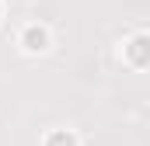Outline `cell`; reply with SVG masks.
Returning a JSON list of instances; mask_svg holds the SVG:
<instances>
[{"label":"cell","mask_w":150,"mask_h":146,"mask_svg":"<svg viewBox=\"0 0 150 146\" xmlns=\"http://www.w3.org/2000/svg\"><path fill=\"white\" fill-rule=\"evenodd\" d=\"M126 59L133 66H150V32H136V35L126 42Z\"/></svg>","instance_id":"1"},{"label":"cell","mask_w":150,"mask_h":146,"mask_svg":"<svg viewBox=\"0 0 150 146\" xmlns=\"http://www.w3.org/2000/svg\"><path fill=\"white\" fill-rule=\"evenodd\" d=\"M21 45H25L28 52H45V49H49V28H45V25H28V28L21 32Z\"/></svg>","instance_id":"2"},{"label":"cell","mask_w":150,"mask_h":146,"mask_svg":"<svg viewBox=\"0 0 150 146\" xmlns=\"http://www.w3.org/2000/svg\"><path fill=\"white\" fill-rule=\"evenodd\" d=\"M45 146H80V139H77L70 129H56V132L45 136Z\"/></svg>","instance_id":"3"},{"label":"cell","mask_w":150,"mask_h":146,"mask_svg":"<svg viewBox=\"0 0 150 146\" xmlns=\"http://www.w3.org/2000/svg\"><path fill=\"white\" fill-rule=\"evenodd\" d=\"M0 18H4V4H0Z\"/></svg>","instance_id":"4"}]
</instances>
